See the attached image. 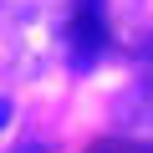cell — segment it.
Listing matches in <instances>:
<instances>
[{
    "instance_id": "3",
    "label": "cell",
    "mask_w": 153,
    "mask_h": 153,
    "mask_svg": "<svg viewBox=\"0 0 153 153\" xmlns=\"http://www.w3.org/2000/svg\"><path fill=\"white\" fill-rule=\"evenodd\" d=\"M117 123H123L128 143H138L143 153H153V87L148 82H133L117 97Z\"/></svg>"
},
{
    "instance_id": "2",
    "label": "cell",
    "mask_w": 153,
    "mask_h": 153,
    "mask_svg": "<svg viewBox=\"0 0 153 153\" xmlns=\"http://www.w3.org/2000/svg\"><path fill=\"white\" fill-rule=\"evenodd\" d=\"M112 46V21L107 0H71L66 26H61V66L66 71H92Z\"/></svg>"
},
{
    "instance_id": "4",
    "label": "cell",
    "mask_w": 153,
    "mask_h": 153,
    "mask_svg": "<svg viewBox=\"0 0 153 153\" xmlns=\"http://www.w3.org/2000/svg\"><path fill=\"white\" fill-rule=\"evenodd\" d=\"M138 61H143V76H138V82H148V87H153V31L138 41Z\"/></svg>"
},
{
    "instance_id": "1",
    "label": "cell",
    "mask_w": 153,
    "mask_h": 153,
    "mask_svg": "<svg viewBox=\"0 0 153 153\" xmlns=\"http://www.w3.org/2000/svg\"><path fill=\"white\" fill-rule=\"evenodd\" d=\"M71 0H0V56L36 76L61 61V26Z\"/></svg>"
},
{
    "instance_id": "6",
    "label": "cell",
    "mask_w": 153,
    "mask_h": 153,
    "mask_svg": "<svg viewBox=\"0 0 153 153\" xmlns=\"http://www.w3.org/2000/svg\"><path fill=\"white\" fill-rule=\"evenodd\" d=\"M10 123V97H0V128Z\"/></svg>"
},
{
    "instance_id": "5",
    "label": "cell",
    "mask_w": 153,
    "mask_h": 153,
    "mask_svg": "<svg viewBox=\"0 0 153 153\" xmlns=\"http://www.w3.org/2000/svg\"><path fill=\"white\" fill-rule=\"evenodd\" d=\"M87 153H143L138 143H123V138H107V143H92Z\"/></svg>"
}]
</instances>
